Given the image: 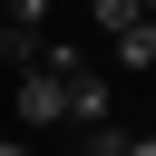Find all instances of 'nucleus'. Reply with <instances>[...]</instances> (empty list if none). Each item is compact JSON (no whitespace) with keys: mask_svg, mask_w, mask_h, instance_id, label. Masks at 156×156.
I'll use <instances>...</instances> for the list:
<instances>
[{"mask_svg":"<svg viewBox=\"0 0 156 156\" xmlns=\"http://www.w3.org/2000/svg\"><path fill=\"white\" fill-rule=\"evenodd\" d=\"M0 20H10V29H29V39H39V20H49V0H0Z\"/></svg>","mask_w":156,"mask_h":156,"instance_id":"nucleus-5","label":"nucleus"},{"mask_svg":"<svg viewBox=\"0 0 156 156\" xmlns=\"http://www.w3.org/2000/svg\"><path fill=\"white\" fill-rule=\"evenodd\" d=\"M88 20L117 39V29H136V20H146V0H88Z\"/></svg>","mask_w":156,"mask_h":156,"instance_id":"nucleus-4","label":"nucleus"},{"mask_svg":"<svg viewBox=\"0 0 156 156\" xmlns=\"http://www.w3.org/2000/svg\"><path fill=\"white\" fill-rule=\"evenodd\" d=\"M10 117H20V127H68V78H58V68H20Z\"/></svg>","mask_w":156,"mask_h":156,"instance_id":"nucleus-1","label":"nucleus"},{"mask_svg":"<svg viewBox=\"0 0 156 156\" xmlns=\"http://www.w3.org/2000/svg\"><path fill=\"white\" fill-rule=\"evenodd\" d=\"M127 146H136V136H127L117 117H107V127H78V156H127Z\"/></svg>","mask_w":156,"mask_h":156,"instance_id":"nucleus-3","label":"nucleus"},{"mask_svg":"<svg viewBox=\"0 0 156 156\" xmlns=\"http://www.w3.org/2000/svg\"><path fill=\"white\" fill-rule=\"evenodd\" d=\"M117 68H127V78H146V68H156V20L117 29Z\"/></svg>","mask_w":156,"mask_h":156,"instance_id":"nucleus-2","label":"nucleus"},{"mask_svg":"<svg viewBox=\"0 0 156 156\" xmlns=\"http://www.w3.org/2000/svg\"><path fill=\"white\" fill-rule=\"evenodd\" d=\"M127 156H156V127H146V136H136V146H127Z\"/></svg>","mask_w":156,"mask_h":156,"instance_id":"nucleus-6","label":"nucleus"},{"mask_svg":"<svg viewBox=\"0 0 156 156\" xmlns=\"http://www.w3.org/2000/svg\"><path fill=\"white\" fill-rule=\"evenodd\" d=\"M0 156H29V146H20V136H0Z\"/></svg>","mask_w":156,"mask_h":156,"instance_id":"nucleus-7","label":"nucleus"}]
</instances>
